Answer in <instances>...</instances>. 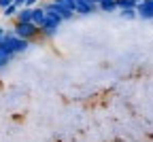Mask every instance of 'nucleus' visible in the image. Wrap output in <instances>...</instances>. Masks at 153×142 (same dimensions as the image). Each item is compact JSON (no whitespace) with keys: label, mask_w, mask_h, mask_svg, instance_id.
Here are the masks:
<instances>
[{"label":"nucleus","mask_w":153,"mask_h":142,"mask_svg":"<svg viewBox=\"0 0 153 142\" xmlns=\"http://www.w3.org/2000/svg\"><path fill=\"white\" fill-rule=\"evenodd\" d=\"M28 47H30V43H28V40L17 38V36H15L11 30H7V34L2 36V40H0V49H2L4 53H9L11 57H15V55H19V53L28 51Z\"/></svg>","instance_id":"obj_1"},{"label":"nucleus","mask_w":153,"mask_h":142,"mask_svg":"<svg viewBox=\"0 0 153 142\" xmlns=\"http://www.w3.org/2000/svg\"><path fill=\"white\" fill-rule=\"evenodd\" d=\"M11 32H13L17 38L28 40V43H34L36 38H41V30H38L36 26H32V24H15V26L11 28Z\"/></svg>","instance_id":"obj_2"},{"label":"nucleus","mask_w":153,"mask_h":142,"mask_svg":"<svg viewBox=\"0 0 153 142\" xmlns=\"http://www.w3.org/2000/svg\"><path fill=\"white\" fill-rule=\"evenodd\" d=\"M60 26H62L60 19H55V17H47L45 26L41 28V38H55V36H57V30H60Z\"/></svg>","instance_id":"obj_3"},{"label":"nucleus","mask_w":153,"mask_h":142,"mask_svg":"<svg viewBox=\"0 0 153 142\" xmlns=\"http://www.w3.org/2000/svg\"><path fill=\"white\" fill-rule=\"evenodd\" d=\"M136 19L153 21V0H140L136 4Z\"/></svg>","instance_id":"obj_4"},{"label":"nucleus","mask_w":153,"mask_h":142,"mask_svg":"<svg viewBox=\"0 0 153 142\" xmlns=\"http://www.w3.org/2000/svg\"><path fill=\"white\" fill-rule=\"evenodd\" d=\"M45 21H47L45 11H43L41 7H34V9H32V26H36L38 30H41V28L45 26Z\"/></svg>","instance_id":"obj_5"},{"label":"nucleus","mask_w":153,"mask_h":142,"mask_svg":"<svg viewBox=\"0 0 153 142\" xmlns=\"http://www.w3.org/2000/svg\"><path fill=\"white\" fill-rule=\"evenodd\" d=\"M15 24H32V9L30 7L19 9L15 15Z\"/></svg>","instance_id":"obj_6"},{"label":"nucleus","mask_w":153,"mask_h":142,"mask_svg":"<svg viewBox=\"0 0 153 142\" xmlns=\"http://www.w3.org/2000/svg\"><path fill=\"white\" fill-rule=\"evenodd\" d=\"M96 9L102 13H117V0H98Z\"/></svg>","instance_id":"obj_7"},{"label":"nucleus","mask_w":153,"mask_h":142,"mask_svg":"<svg viewBox=\"0 0 153 142\" xmlns=\"http://www.w3.org/2000/svg\"><path fill=\"white\" fill-rule=\"evenodd\" d=\"M51 2H53L55 7L68 11V13H74V9H76V0H51Z\"/></svg>","instance_id":"obj_8"},{"label":"nucleus","mask_w":153,"mask_h":142,"mask_svg":"<svg viewBox=\"0 0 153 142\" xmlns=\"http://www.w3.org/2000/svg\"><path fill=\"white\" fill-rule=\"evenodd\" d=\"M91 13H96V7H89V4H83V2H76L74 15H91Z\"/></svg>","instance_id":"obj_9"},{"label":"nucleus","mask_w":153,"mask_h":142,"mask_svg":"<svg viewBox=\"0 0 153 142\" xmlns=\"http://www.w3.org/2000/svg\"><path fill=\"white\" fill-rule=\"evenodd\" d=\"M136 0H117V11H123V9H136Z\"/></svg>","instance_id":"obj_10"},{"label":"nucleus","mask_w":153,"mask_h":142,"mask_svg":"<svg viewBox=\"0 0 153 142\" xmlns=\"http://www.w3.org/2000/svg\"><path fill=\"white\" fill-rule=\"evenodd\" d=\"M11 62H13V57H11L9 53H4L2 49H0V72H2V70H4Z\"/></svg>","instance_id":"obj_11"},{"label":"nucleus","mask_w":153,"mask_h":142,"mask_svg":"<svg viewBox=\"0 0 153 142\" xmlns=\"http://www.w3.org/2000/svg\"><path fill=\"white\" fill-rule=\"evenodd\" d=\"M117 13H119L121 19H128V21L130 19H136V9H123V11H117Z\"/></svg>","instance_id":"obj_12"},{"label":"nucleus","mask_w":153,"mask_h":142,"mask_svg":"<svg viewBox=\"0 0 153 142\" xmlns=\"http://www.w3.org/2000/svg\"><path fill=\"white\" fill-rule=\"evenodd\" d=\"M17 11H19V9H17L15 4H9V7L2 11V15H4V17H15V15H17Z\"/></svg>","instance_id":"obj_13"},{"label":"nucleus","mask_w":153,"mask_h":142,"mask_svg":"<svg viewBox=\"0 0 153 142\" xmlns=\"http://www.w3.org/2000/svg\"><path fill=\"white\" fill-rule=\"evenodd\" d=\"M43 0H26V7H30V9H34V7H38Z\"/></svg>","instance_id":"obj_14"},{"label":"nucleus","mask_w":153,"mask_h":142,"mask_svg":"<svg viewBox=\"0 0 153 142\" xmlns=\"http://www.w3.org/2000/svg\"><path fill=\"white\" fill-rule=\"evenodd\" d=\"M76 2H83V4H89V7H96L98 4V0H76ZM98 11V9H96Z\"/></svg>","instance_id":"obj_15"},{"label":"nucleus","mask_w":153,"mask_h":142,"mask_svg":"<svg viewBox=\"0 0 153 142\" xmlns=\"http://www.w3.org/2000/svg\"><path fill=\"white\" fill-rule=\"evenodd\" d=\"M9 4H13V0H0V11H4Z\"/></svg>","instance_id":"obj_16"},{"label":"nucleus","mask_w":153,"mask_h":142,"mask_svg":"<svg viewBox=\"0 0 153 142\" xmlns=\"http://www.w3.org/2000/svg\"><path fill=\"white\" fill-rule=\"evenodd\" d=\"M13 4H15L17 9H24V7H26V0H13Z\"/></svg>","instance_id":"obj_17"},{"label":"nucleus","mask_w":153,"mask_h":142,"mask_svg":"<svg viewBox=\"0 0 153 142\" xmlns=\"http://www.w3.org/2000/svg\"><path fill=\"white\" fill-rule=\"evenodd\" d=\"M7 34V28H2V26H0V40H2V36Z\"/></svg>","instance_id":"obj_18"}]
</instances>
